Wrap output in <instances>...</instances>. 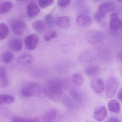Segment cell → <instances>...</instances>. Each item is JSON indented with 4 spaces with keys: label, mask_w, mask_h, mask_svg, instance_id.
Instances as JSON below:
<instances>
[{
    "label": "cell",
    "mask_w": 122,
    "mask_h": 122,
    "mask_svg": "<svg viewBox=\"0 0 122 122\" xmlns=\"http://www.w3.org/2000/svg\"><path fill=\"white\" fill-rule=\"evenodd\" d=\"M85 37L88 42L92 44H95L101 42L104 38V36L98 31L91 30L87 33Z\"/></svg>",
    "instance_id": "5b68a950"
},
{
    "label": "cell",
    "mask_w": 122,
    "mask_h": 122,
    "mask_svg": "<svg viewBox=\"0 0 122 122\" xmlns=\"http://www.w3.org/2000/svg\"><path fill=\"white\" fill-rule=\"evenodd\" d=\"M92 59V55L90 53L87 52H83L79 56V60L82 62H88L91 61Z\"/></svg>",
    "instance_id": "f546056e"
},
{
    "label": "cell",
    "mask_w": 122,
    "mask_h": 122,
    "mask_svg": "<svg viewBox=\"0 0 122 122\" xmlns=\"http://www.w3.org/2000/svg\"><path fill=\"white\" fill-rule=\"evenodd\" d=\"M116 0L117 1V2L120 3L122 1V0Z\"/></svg>",
    "instance_id": "ab89813d"
},
{
    "label": "cell",
    "mask_w": 122,
    "mask_h": 122,
    "mask_svg": "<svg viewBox=\"0 0 122 122\" xmlns=\"http://www.w3.org/2000/svg\"><path fill=\"white\" fill-rule=\"evenodd\" d=\"M108 109L111 112L118 113L120 111L121 106L120 103L115 100H112L108 103Z\"/></svg>",
    "instance_id": "44dd1931"
},
{
    "label": "cell",
    "mask_w": 122,
    "mask_h": 122,
    "mask_svg": "<svg viewBox=\"0 0 122 122\" xmlns=\"http://www.w3.org/2000/svg\"><path fill=\"white\" fill-rule=\"evenodd\" d=\"M10 25L13 34L17 36L22 35L26 30V26L24 21L19 18L12 19Z\"/></svg>",
    "instance_id": "277c9868"
},
{
    "label": "cell",
    "mask_w": 122,
    "mask_h": 122,
    "mask_svg": "<svg viewBox=\"0 0 122 122\" xmlns=\"http://www.w3.org/2000/svg\"><path fill=\"white\" fill-rule=\"evenodd\" d=\"M106 15L107 14L98 11L94 15V20L100 24V25L103 26L105 25V24L104 21V19L106 17Z\"/></svg>",
    "instance_id": "cb8c5ba5"
},
{
    "label": "cell",
    "mask_w": 122,
    "mask_h": 122,
    "mask_svg": "<svg viewBox=\"0 0 122 122\" xmlns=\"http://www.w3.org/2000/svg\"><path fill=\"white\" fill-rule=\"evenodd\" d=\"M33 60V58L32 56L29 54H26L20 56L18 59V62L20 65L25 66L32 63Z\"/></svg>",
    "instance_id": "7402d4cb"
},
{
    "label": "cell",
    "mask_w": 122,
    "mask_h": 122,
    "mask_svg": "<svg viewBox=\"0 0 122 122\" xmlns=\"http://www.w3.org/2000/svg\"><path fill=\"white\" fill-rule=\"evenodd\" d=\"M55 0H39V4L41 8L45 9L52 5Z\"/></svg>",
    "instance_id": "1f68e13d"
},
{
    "label": "cell",
    "mask_w": 122,
    "mask_h": 122,
    "mask_svg": "<svg viewBox=\"0 0 122 122\" xmlns=\"http://www.w3.org/2000/svg\"><path fill=\"white\" fill-rule=\"evenodd\" d=\"M117 59L118 62H122V53H120L117 55Z\"/></svg>",
    "instance_id": "74e56055"
},
{
    "label": "cell",
    "mask_w": 122,
    "mask_h": 122,
    "mask_svg": "<svg viewBox=\"0 0 122 122\" xmlns=\"http://www.w3.org/2000/svg\"><path fill=\"white\" fill-rule=\"evenodd\" d=\"M107 112L105 106H101L96 109L93 113V117L96 120L101 121L107 117Z\"/></svg>",
    "instance_id": "9c48e42d"
},
{
    "label": "cell",
    "mask_w": 122,
    "mask_h": 122,
    "mask_svg": "<svg viewBox=\"0 0 122 122\" xmlns=\"http://www.w3.org/2000/svg\"><path fill=\"white\" fill-rule=\"evenodd\" d=\"M76 22L79 27L82 28L88 27L92 23L90 17L85 15H78L76 19Z\"/></svg>",
    "instance_id": "52a82bcc"
},
{
    "label": "cell",
    "mask_w": 122,
    "mask_h": 122,
    "mask_svg": "<svg viewBox=\"0 0 122 122\" xmlns=\"http://www.w3.org/2000/svg\"><path fill=\"white\" fill-rule=\"evenodd\" d=\"M8 26L4 23H0V40H4L9 34Z\"/></svg>",
    "instance_id": "603a6c76"
},
{
    "label": "cell",
    "mask_w": 122,
    "mask_h": 122,
    "mask_svg": "<svg viewBox=\"0 0 122 122\" xmlns=\"http://www.w3.org/2000/svg\"><path fill=\"white\" fill-rule=\"evenodd\" d=\"M32 27L35 30L39 32H43L46 28L45 23L40 20L35 21L33 23Z\"/></svg>",
    "instance_id": "83f0119b"
},
{
    "label": "cell",
    "mask_w": 122,
    "mask_h": 122,
    "mask_svg": "<svg viewBox=\"0 0 122 122\" xmlns=\"http://www.w3.org/2000/svg\"><path fill=\"white\" fill-rule=\"evenodd\" d=\"M82 76L79 74H76L73 76L72 78V82L75 85L80 86L83 82Z\"/></svg>",
    "instance_id": "4dcf8cb0"
},
{
    "label": "cell",
    "mask_w": 122,
    "mask_h": 122,
    "mask_svg": "<svg viewBox=\"0 0 122 122\" xmlns=\"http://www.w3.org/2000/svg\"><path fill=\"white\" fill-rule=\"evenodd\" d=\"M90 86L96 93H101L105 89L103 80L101 78H96L91 80L90 82Z\"/></svg>",
    "instance_id": "ba28073f"
},
{
    "label": "cell",
    "mask_w": 122,
    "mask_h": 122,
    "mask_svg": "<svg viewBox=\"0 0 122 122\" xmlns=\"http://www.w3.org/2000/svg\"><path fill=\"white\" fill-rule=\"evenodd\" d=\"M118 84V80L114 76H111L108 78L106 82V95L107 98H112L115 95Z\"/></svg>",
    "instance_id": "3957f363"
},
{
    "label": "cell",
    "mask_w": 122,
    "mask_h": 122,
    "mask_svg": "<svg viewBox=\"0 0 122 122\" xmlns=\"http://www.w3.org/2000/svg\"><path fill=\"white\" fill-rule=\"evenodd\" d=\"M14 57L13 53L10 51L7 50L4 51L2 53L0 56L1 61L6 64L10 63Z\"/></svg>",
    "instance_id": "ffe728a7"
},
{
    "label": "cell",
    "mask_w": 122,
    "mask_h": 122,
    "mask_svg": "<svg viewBox=\"0 0 122 122\" xmlns=\"http://www.w3.org/2000/svg\"><path fill=\"white\" fill-rule=\"evenodd\" d=\"M122 90L121 88L120 90H119V91H118V93L117 95V98L119 100L121 101L122 100Z\"/></svg>",
    "instance_id": "8d00e7d4"
},
{
    "label": "cell",
    "mask_w": 122,
    "mask_h": 122,
    "mask_svg": "<svg viewBox=\"0 0 122 122\" xmlns=\"http://www.w3.org/2000/svg\"><path fill=\"white\" fill-rule=\"evenodd\" d=\"M121 25V22L117 15L113 13L111 15L110 26V28L114 31H117L120 29Z\"/></svg>",
    "instance_id": "4fadbf2b"
},
{
    "label": "cell",
    "mask_w": 122,
    "mask_h": 122,
    "mask_svg": "<svg viewBox=\"0 0 122 122\" xmlns=\"http://www.w3.org/2000/svg\"><path fill=\"white\" fill-rule=\"evenodd\" d=\"M55 23L60 28L67 29L70 27V19L66 16L59 17L56 20Z\"/></svg>",
    "instance_id": "e0dca14e"
},
{
    "label": "cell",
    "mask_w": 122,
    "mask_h": 122,
    "mask_svg": "<svg viewBox=\"0 0 122 122\" xmlns=\"http://www.w3.org/2000/svg\"><path fill=\"white\" fill-rule=\"evenodd\" d=\"M41 92V88L37 84L33 82H30L23 88L21 95L23 97H29L39 95Z\"/></svg>",
    "instance_id": "7a4b0ae2"
},
{
    "label": "cell",
    "mask_w": 122,
    "mask_h": 122,
    "mask_svg": "<svg viewBox=\"0 0 122 122\" xmlns=\"http://www.w3.org/2000/svg\"><path fill=\"white\" fill-rule=\"evenodd\" d=\"M39 41L38 36L35 34L29 35L25 40V46L30 50H34L37 46Z\"/></svg>",
    "instance_id": "8992f818"
},
{
    "label": "cell",
    "mask_w": 122,
    "mask_h": 122,
    "mask_svg": "<svg viewBox=\"0 0 122 122\" xmlns=\"http://www.w3.org/2000/svg\"><path fill=\"white\" fill-rule=\"evenodd\" d=\"M101 0H93V2H99V1H100Z\"/></svg>",
    "instance_id": "f35d334b"
},
{
    "label": "cell",
    "mask_w": 122,
    "mask_h": 122,
    "mask_svg": "<svg viewBox=\"0 0 122 122\" xmlns=\"http://www.w3.org/2000/svg\"><path fill=\"white\" fill-rule=\"evenodd\" d=\"M14 122H39V119L37 118H27L23 117H15L12 119Z\"/></svg>",
    "instance_id": "f1b7e54d"
},
{
    "label": "cell",
    "mask_w": 122,
    "mask_h": 122,
    "mask_svg": "<svg viewBox=\"0 0 122 122\" xmlns=\"http://www.w3.org/2000/svg\"><path fill=\"white\" fill-rule=\"evenodd\" d=\"M57 111L55 108H51L47 111L43 117V121L45 122H53L57 118Z\"/></svg>",
    "instance_id": "2e32d148"
},
{
    "label": "cell",
    "mask_w": 122,
    "mask_h": 122,
    "mask_svg": "<svg viewBox=\"0 0 122 122\" xmlns=\"http://www.w3.org/2000/svg\"><path fill=\"white\" fill-rule=\"evenodd\" d=\"M45 21L46 25L48 27L52 28L54 26V18L51 14H48L46 16Z\"/></svg>",
    "instance_id": "836d02e7"
},
{
    "label": "cell",
    "mask_w": 122,
    "mask_h": 122,
    "mask_svg": "<svg viewBox=\"0 0 122 122\" xmlns=\"http://www.w3.org/2000/svg\"><path fill=\"white\" fill-rule=\"evenodd\" d=\"M15 100V97L11 95L6 94L0 95V105L11 104Z\"/></svg>",
    "instance_id": "d6986e66"
},
{
    "label": "cell",
    "mask_w": 122,
    "mask_h": 122,
    "mask_svg": "<svg viewBox=\"0 0 122 122\" xmlns=\"http://www.w3.org/2000/svg\"><path fill=\"white\" fill-rule=\"evenodd\" d=\"M107 121L108 122H119L120 120L116 117H112L109 118Z\"/></svg>",
    "instance_id": "d590c367"
},
{
    "label": "cell",
    "mask_w": 122,
    "mask_h": 122,
    "mask_svg": "<svg viewBox=\"0 0 122 122\" xmlns=\"http://www.w3.org/2000/svg\"><path fill=\"white\" fill-rule=\"evenodd\" d=\"M71 97L77 102H82L83 100V96L82 93L75 89H72L70 91Z\"/></svg>",
    "instance_id": "d4e9b609"
},
{
    "label": "cell",
    "mask_w": 122,
    "mask_h": 122,
    "mask_svg": "<svg viewBox=\"0 0 122 122\" xmlns=\"http://www.w3.org/2000/svg\"><path fill=\"white\" fill-rule=\"evenodd\" d=\"M63 102L65 106L70 110H75L77 108V106L75 103L67 96L65 97L63 99Z\"/></svg>",
    "instance_id": "484cf974"
},
{
    "label": "cell",
    "mask_w": 122,
    "mask_h": 122,
    "mask_svg": "<svg viewBox=\"0 0 122 122\" xmlns=\"http://www.w3.org/2000/svg\"><path fill=\"white\" fill-rule=\"evenodd\" d=\"M9 85L7 70L3 67H0V87L6 88Z\"/></svg>",
    "instance_id": "9a60e30c"
},
{
    "label": "cell",
    "mask_w": 122,
    "mask_h": 122,
    "mask_svg": "<svg viewBox=\"0 0 122 122\" xmlns=\"http://www.w3.org/2000/svg\"><path fill=\"white\" fill-rule=\"evenodd\" d=\"M71 0H58L57 5L60 7L64 8L68 6Z\"/></svg>",
    "instance_id": "e575fe53"
},
{
    "label": "cell",
    "mask_w": 122,
    "mask_h": 122,
    "mask_svg": "<svg viewBox=\"0 0 122 122\" xmlns=\"http://www.w3.org/2000/svg\"><path fill=\"white\" fill-rule=\"evenodd\" d=\"M8 45L12 51L18 52L20 51L22 48V43L20 39L14 38L10 41Z\"/></svg>",
    "instance_id": "5bb4252c"
},
{
    "label": "cell",
    "mask_w": 122,
    "mask_h": 122,
    "mask_svg": "<svg viewBox=\"0 0 122 122\" xmlns=\"http://www.w3.org/2000/svg\"><path fill=\"white\" fill-rule=\"evenodd\" d=\"M43 91L45 95L49 99L56 102H59L62 96V83L58 79L50 80L46 83Z\"/></svg>",
    "instance_id": "6da1fadb"
},
{
    "label": "cell",
    "mask_w": 122,
    "mask_h": 122,
    "mask_svg": "<svg viewBox=\"0 0 122 122\" xmlns=\"http://www.w3.org/2000/svg\"><path fill=\"white\" fill-rule=\"evenodd\" d=\"M84 71L88 76L91 77L98 76L100 74V71L99 66L95 64L88 65L86 67Z\"/></svg>",
    "instance_id": "30bf717a"
},
{
    "label": "cell",
    "mask_w": 122,
    "mask_h": 122,
    "mask_svg": "<svg viewBox=\"0 0 122 122\" xmlns=\"http://www.w3.org/2000/svg\"><path fill=\"white\" fill-rule=\"evenodd\" d=\"M12 3L10 1L3 3L0 5V14H5L8 12L12 9Z\"/></svg>",
    "instance_id": "4316f807"
},
{
    "label": "cell",
    "mask_w": 122,
    "mask_h": 122,
    "mask_svg": "<svg viewBox=\"0 0 122 122\" xmlns=\"http://www.w3.org/2000/svg\"><path fill=\"white\" fill-rule=\"evenodd\" d=\"M27 12L28 17L34 18L37 16L40 12V10L38 5L34 3L28 4L27 8Z\"/></svg>",
    "instance_id": "8fae6325"
},
{
    "label": "cell",
    "mask_w": 122,
    "mask_h": 122,
    "mask_svg": "<svg viewBox=\"0 0 122 122\" xmlns=\"http://www.w3.org/2000/svg\"><path fill=\"white\" fill-rule=\"evenodd\" d=\"M76 5L79 12L83 13H87L89 12V7L86 0H78Z\"/></svg>",
    "instance_id": "ac0fdd59"
},
{
    "label": "cell",
    "mask_w": 122,
    "mask_h": 122,
    "mask_svg": "<svg viewBox=\"0 0 122 122\" xmlns=\"http://www.w3.org/2000/svg\"><path fill=\"white\" fill-rule=\"evenodd\" d=\"M115 4L113 1H107L101 4L98 7V11L107 14L115 9Z\"/></svg>",
    "instance_id": "7c38bea8"
},
{
    "label": "cell",
    "mask_w": 122,
    "mask_h": 122,
    "mask_svg": "<svg viewBox=\"0 0 122 122\" xmlns=\"http://www.w3.org/2000/svg\"><path fill=\"white\" fill-rule=\"evenodd\" d=\"M17 1H20V0H16Z\"/></svg>",
    "instance_id": "60d3db41"
},
{
    "label": "cell",
    "mask_w": 122,
    "mask_h": 122,
    "mask_svg": "<svg viewBox=\"0 0 122 122\" xmlns=\"http://www.w3.org/2000/svg\"><path fill=\"white\" fill-rule=\"evenodd\" d=\"M57 33L55 31H50L46 32L44 35V39L46 41H48L52 40L53 38L57 37Z\"/></svg>",
    "instance_id": "d6a6232c"
}]
</instances>
